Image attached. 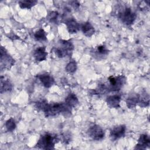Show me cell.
Wrapping results in <instances>:
<instances>
[{"label":"cell","mask_w":150,"mask_h":150,"mask_svg":"<svg viewBox=\"0 0 150 150\" xmlns=\"http://www.w3.org/2000/svg\"><path fill=\"white\" fill-rule=\"evenodd\" d=\"M37 77L40 81L42 85L46 88H49L52 87L54 83V80L53 77L48 73L39 74Z\"/></svg>","instance_id":"9"},{"label":"cell","mask_w":150,"mask_h":150,"mask_svg":"<svg viewBox=\"0 0 150 150\" xmlns=\"http://www.w3.org/2000/svg\"><path fill=\"white\" fill-rule=\"evenodd\" d=\"M108 50L104 45L98 46L96 50V55L98 57H103L108 54Z\"/></svg>","instance_id":"20"},{"label":"cell","mask_w":150,"mask_h":150,"mask_svg":"<svg viewBox=\"0 0 150 150\" xmlns=\"http://www.w3.org/2000/svg\"><path fill=\"white\" fill-rule=\"evenodd\" d=\"M125 77L123 76H118L117 77L110 76L108 77L110 83V89L111 91H118L125 83Z\"/></svg>","instance_id":"6"},{"label":"cell","mask_w":150,"mask_h":150,"mask_svg":"<svg viewBox=\"0 0 150 150\" xmlns=\"http://www.w3.org/2000/svg\"><path fill=\"white\" fill-rule=\"evenodd\" d=\"M126 131V127L124 125H120L114 127L110 131V137L112 140H117L124 136Z\"/></svg>","instance_id":"8"},{"label":"cell","mask_w":150,"mask_h":150,"mask_svg":"<svg viewBox=\"0 0 150 150\" xmlns=\"http://www.w3.org/2000/svg\"><path fill=\"white\" fill-rule=\"evenodd\" d=\"M88 135L96 141L101 140L104 137L103 129L98 125H93L88 129Z\"/></svg>","instance_id":"7"},{"label":"cell","mask_w":150,"mask_h":150,"mask_svg":"<svg viewBox=\"0 0 150 150\" xmlns=\"http://www.w3.org/2000/svg\"><path fill=\"white\" fill-rule=\"evenodd\" d=\"M66 70L69 73H74L77 69V64L75 61L70 62L66 66Z\"/></svg>","instance_id":"22"},{"label":"cell","mask_w":150,"mask_h":150,"mask_svg":"<svg viewBox=\"0 0 150 150\" xmlns=\"http://www.w3.org/2000/svg\"><path fill=\"white\" fill-rule=\"evenodd\" d=\"M126 103L128 108H132L139 103V96L136 95L129 97L127 99Z\"/></svg>","instance_id":"19"},{"label":"cell","mask_w":150,"mask_h":150,"mask_svg":"<svg viewBox=\"0 0 150 150\" xmlns=\"http://www.w3.org/2000/svg\"><path fill=\"white\" fill-rule=\"evenodd\" d=\"M15 64L14 59L11 57L5 51V48L1 47V66L6 69H10L11 67Z\"/></svg>","instance_id":"5"},{"label":"cell","mask_w":150,"mask_h":150,"mask_svg":"<svg viewBox=\"0 0 150 150\" xmlns=\"http://www.w3.org/2000/svg\"><path fill=\"white\" fill-rule=\"evenodd\" d=\"M34 38L37 41H46L47 40L46 34L43 29H40L34 34Z\"/></svg>","instance_id":"18"},{"label":"cell","mask_w":150,"mask_h":150,"mask_svg":"<svg viewBox=\"0 0 150 150\" xmlns=\"http://www.w3.org/2000/svg\"><path fill=\"white\" fill-rule=\"evenodd\" d=\"M70 135H67L66 134L64 135L63 136V141L65 142V143H67V141H70Z\"/></svg>","instance_id":"25"},{"label":"cell","mask_w":150,"mask_h":150,"mask_svg":"<svg viewBox=\"0 0 150 150\" xmlns=\"http://www.w3.org/2000/svg\"><path fill=\"white\" fill-rule=\"evenodd\" d=\"M81 29L84 35L87 37L91 36L95 32V29L94 27L88 22L83 23L81 26Z\"/></svg>","instance_id":"14"},{"label":"cell","mask_w":150,"mask_h":150,"mask_svg":"<svg viewBox=\"0 0 150 150\" xmlns=\"http://www.w3.org/2000/svg\"><path fill=\"white\" fill-rule=\"evenodd\" d=\"M45 113V116L52 117L55 116L60 113L65 114L66 115L70 114L71 112L70 107H69L66 103H51L47 104L44 110L43 111Z\"/></svg>","instance_id":"1"},{"label":"cell","mask_w":150,"mask_h":150,"mask_svg":"<svg viewBox=\"0 0 150 150\" xmlns=\"http://www.w3.org/2000/svg\"><path fill=\"white\" fill-rule=\"evenodd\" d=\"M47 104H48L47 101H46L45 100H40V101L37 102L36 103V106L38 108V109L43 111Z\"/></svg>","instance_id":"24"},{"label":"cell","mask_w":150,"mask_h":150,"mask_svg":"<svg viewBox=\"0 0 150 150\" xmlns=\"http://www.w3.org/2000/svg\"><path fill=\"white\" fill-rule=\"evenodd\" d=\"M118 18L126 25H131L136 19V14L130 8H125L118 13Z\"/></svg>","instance_id":"3"},{"label":"cell","mask_w":150,"mask_h":150,"mask_svg":"<svg viewBox=\"0 0 150 150\" xmlns=\"http://www.w3.org/2000/svg\"><path fill=\"white\" fill-rule=\"evenodd\" d=\"M38 3L37 1H33V0H22L19 1L18 2L19 6L22 8H26V9H30L32 6H35Z\"/></svg>","instance_id":"17"},{"label":"cell","mask_w":150,"mask_h":150,"mask_svg":"<svg viewBox=\"0 0 150 150\" xmlns=\"http://www.w3.org/2000/svg\"><path fill=\"white\" fill-rule=\"evenodd\" d=\"M58 138L56 135L46 133L40 136L36 146L43 149H52L54 148V145L57 142Z\"/></svg>","instance_id":"2"},{"label":"cell","mask_w":150,"mask_h":150,"mask_svg":"<svg viewBox=\"0 0 150 150\" xmlns=\"http://www.w3.org/2000/svg\"><path fill=\"white\" fill-rule=\"evenodd\" d=\"M47 52L46 51L45 47H40L37 48L33 52V57L36 61L38 62H42L46 59Z\"/></svg>","instance_id":"10"},{"label":"cell","mask_w":150,"mask_h":150,"mask_svg":"<svg viewBox=\"0 0 150 150\" xmlns=\"http://www.w3.org/2000/svg\"><path fill=\"white\" fill-rule=\"evenodd\" d=\"M120 101L121 97L118 95L110 96L106 100L108 105L111 108H118L120 107Z\"/></svg>","instance_id":"13"},{"label":"cell","mask_w":150,"mask_h":150,"mask_svg":"<svg viewBox=\"0 0 150 150\" xmlns=\"http://www.w3.org/2000/svg\"><path fill=\"white\" fill-rule=\"evenodd\" d=\"M149 145L150 139L149 135L146 134H142L139 137V138L138 141V144H137L135 148L139 149H145L146 147H149Z\"/></svg>","instance_id":"11"},{"label":"cell","mask_w":150,"mask_h":150,"mask_svg":"<svg viewBox=\"0 0 150 150\" xmlns=\"http://www.w3.org/2000/svg\"><path fill=\"white\" fill-rule=\"evenodd\" d=\"M5 126L7 130L9 132L13 131L16 128V124L15 120L13 118H10L6 121L5 123Z\"/></svg>","instance_id":"21"},{"label":"cell","mask_w":150,"mask_h":150,"mask_svg":"<svg viewBox=\"0 0 150 150\" xmlns=\"http://www.w3.org/2000/svg\"><path fill=\"white\" fill-rule=\"evenodd\" d=\"M60 47L56 48L55 53L59 57H64L69 55L73 49V45L70 41L61 40Z\"/></svg>","instance_id":"4"},{"label":"cell","mask_w":150,"mask_h":150,"mask_svg":"<svg viewBox=\"0 0 150 150\" xmlns=\"http://www.w3.org/2000/svg\"><path fill=\"white\" fill-rule=\"evenodd\" d=\"M12 88V84L8 79H5V77H1V93L11 91Z\"/></svg>","instance_id":"15"},{"label":"cell","mask_w":150,"mask_h":150,"mask_svg":"<svg viewBox=\"0 0 150 150\" xmlns=\"http://www.w3.org/2000/svg\"><path fill=\"white\" fill-rule=\"evenodd\" d=\"M66 25L69 32L70 33H76L80 28L79 23L73 18L67 20L66 22Z\"/></svg>","instance_id":"12"},{"label":"cell","mask_w":150,"mask_h":150,"mask_svg":"<svg viewBox=\"0 0 150 150\" xmlns=\"http://www.w3.org/2000/svg\"><path fill=\"white\" fill-rule=\"evenodd\" d=\"M65 103L70 108L76 107L78 103L79 100L76 96L73 93L69 94L65 99Z\"/></svg>","instance_id":"16"},{"label":"cell","mask_w":150,"mask_h":150,"mask_svg":"<svg viewBox=\"0 0 150 150\" xmlns=\"http://www.w3.org/2000/svg\"><path fill=\"white\" fill-rule=\"evenodd\" d=\"M58 16H59V14L57 12H55V11H52V12H50L47 16V19L51 22H54L56 23L57 21V19H58Z\"/></svg>","instance_id":"23"}]
</instances>
